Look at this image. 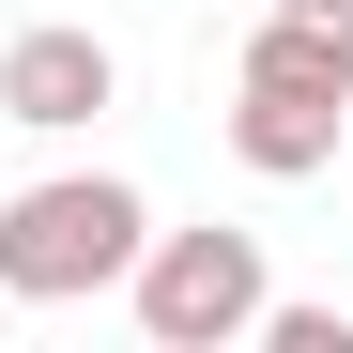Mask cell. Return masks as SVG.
Instances as JSON below:
<instances>
[{
  "label": "cell",
  "mask_w": 353,
  "mask_h": 353,
  "mask_svg": "<svg viewBox=\"0 0 353 353\" xmlns=\"http://www.w3.org/2000/svg\"><path fill=\"white\" fill-rule=\"evenodd\" d=\"M123 292H139V338L154 353H230L276 276H261V230H139Z\"/></svg>",
  "instance_id": "7a4b0ae2"
},
{
  "label": "cell",
  "mask_w": 353,
  "mask_h": 353,
  "mask_svg": "<svg viewBox=\"0 0 353 353\" xmlns=\"http://www.w3.org/2000/svg\"><path fill=\"white\" fill-rule=\"evenodd\" d=\"M246 92H292V108H353V46H338V31H307V16H261V46H246Z\"/></svg>",
  "instance_id": "5b68a950"
},
{
  "label": "cell",
  "mask_w": 353,
  "mask_h": 353,
  "mask_svg": "<svg viewBox=\"0 0 353 353\" xmlns=\"http://www.w3.org/2000/svg\"><path fill=\"white\" fill-rule=\"evenodd\" d=\"M108 92H123V62H108V31H77V16H46V31L0 46V123H31V139H77Z\"/></svg>",
  "instance_id": "3957f363"
},
{
  "label": "cell",
  "mask_w": 353,
  "mask_h": 353,
  "mask_svg": "<svg viewBox=\"0 0 353 353\" xmlns=\"http://www.w3.org/2000/svg\"><path fill=\"white\" fill-rule=\"evenodd\" d=\"M0 323H16V292H0Z\"/></svg>",
  "instance_id": "52a82bcc"
},
{
  "label": "cell",
  "mask_w": 353,
  "mask_h": 353,
  "mask_svg": "<svg viewBox=\"0 0 353 353\" xmlns=\"http://www.w3.org/2000/svg\"><path fill=\"white\" fill-rule=\"evenodd\" d=\"M139 230H154L139 185H108V169L16 185V200H0V292H16V307H92V292H123Z\"/></svg>",
  "instance_id": "6da1fadb"
},
{
  "label": "cell",
  "mask_w": 353,
  "mask_h": 353,
  "mask_svg": "<svg viewBox=\"0 0 353 353\" xmlns=\"http://www.w3.org/2000/svg\"><path fill=\"white\" fill-rule=\"evenodd\" d=\"M230 154H246L261 185H307V169H338V108H292V92H230Z\"/></svg>",
  "instance_id": "277c9868"
},
{
  "label": "cell",
  "mask_w": 353,
  "mask_h": 353,
  "mask_svg": "<svg viewBox=\"0 0 353 353\" xmlns=\"http://www.w3.org/2000/svg\"><path fill=\"white\" fill-rule=\"evenodd\" d=\"M246 338H276V353H353V307H276V292H261Z\"/></svg>",
  "instance_id": "8992f818"
}]
</instances>
